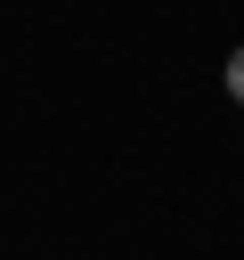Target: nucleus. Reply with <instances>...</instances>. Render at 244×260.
<instances>
[{
	"mask_svg": "<svg viewBox=\"0 0 244 260\" xmlns=\"http://www.w3.org/2000/svg\"><path fill=\"white\" fill-rule=\"evenodd\" d=\"M228 98H236V106H244V49H236V57H228Z\"/></svg>",
	"mask_w": 244,
	"mask_h": 260,
	"instance_id": "1",
	"label": "nucleus"
}]
</instances>
